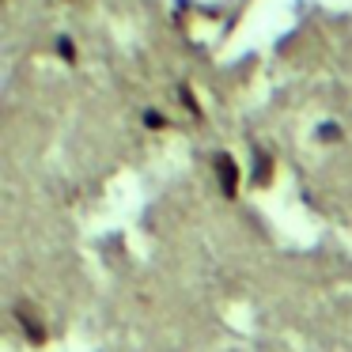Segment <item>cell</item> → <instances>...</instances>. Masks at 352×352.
Segmentation results:
<instances>
[{"instance_id": "6da1fadb", "label": "cell", "mask_w": 352, "mask_h": 352, "mask_svg": "<svg viewBox=\"0 0 352 352\" xmlns=\"http://www.w3.org/2000/svg\"><path fill=\"white\" fill-rule=\"evenodd\" d=\"M212 163H216V175H220V193L231 201V197L239 193V163L231 160L228 152H216Z\"/></svg>"}, {"instance_id": "7a4b0ae2", "label": "cell", "mask_w": 352, "mask_h": 352, "mask_svg": "<svg viewBox=\"0 0 352 352\" xmlns=\"http://www.w3.org/2000/svg\"><path fill=\"white\" fill-rule=\"evenodd\" d=\"M16 318H19V326H23V333L31 337L34 344H42V341H46V333H42V322L34 318V314H27V307H23V303L16 307Z\"/></svg>"}, {"instance_id": "3957f363", "label": "cell", "mask_w": 352, "mask_h": 352, "mask_svg": "<svg viewBox=\"0 0 352 352\" xmlns=\"http://www.w3.org/2000/svg\"><path fill=\"white\" fill-rule=\"evenodd\" d=\"M269 175H273V160H269V152L265 148H254V182L265 186Z\"/></svg>"}, {"instance_id": "277c9868", "label": "cell", "mask_w": 352, "mask_h": 352, "mask_svg": "<svg viewBox=\"0 0 352 352\" xmlns=\"http://www.w3.org/2000/svg\"><path fill=\"white\" fill-rule=\"evenodd\" d=\"M178 102H182L186 110H190L193 118H201V107H197V99H193V91H190V84H178Z\"/></svg>"}, {"instance_id": "5b68a950", "label": "cell", "mask_w": 352, "mask_h": 352, "mask_svg": "<svg viewBox=\"0 0 352 352\" xmlns=\"http://www.w3.org/2000/svg\"><path fill=\"white\" fill-rule=\"evenodd\" d=\"M57 54H61L69 65H76V46H72V38H61V42H57Z\"/></svg>"}, {"instance_id": "8992f818", "label": "cell", "mask_w": 352, "mask_h": 352, "mask_svg": "<svg viewBox=\"0 0 352 352\" xmlns=\"http://www.w3.org/2000/svg\"><path fill=\"white\" fill-rule=\"evenodd\" d=\"M144 125H148V129H163V125H167V118H163L160 110H148V114H144Z\"/></svg>"}, {"instance_id": "52a82bcc", "label": "cell", "mask_w": 352, "mask_h": 352, "mask_svg": "<svg viewBox=\"0 0 352 352\" xmlns=\"http://www.w3.org/2000/svg\"><path fill=\"white\" fill-rule=\"evenodd\" d=\"M337 137H341L337 125H318V140H337Z\"/></svg>"}]
</instances>
